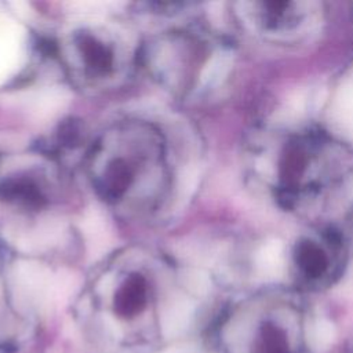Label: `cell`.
I'll return each instance as SVG.
<instances>
[{"instance_id":"obj_1","label":"cell","mask_w":353,"mask_h":353,"mask_svg":"<svg viewBox=\"0 0 353 353\" xmlns=\"http://www.w3.org/2000/svg\"><path fill=\"white\" fill-rule=\"evenodd\" d=\"M175 273L160 254L123 248L87 280L76 319L91 353H160L174 334Z\"/></svg>"},{"instance_id":"obj_2","label":"cell","mask_w":353,"mask_h":353,"mask_svg":"<svg viewBox=\"0 0 353 353\" xmlns=\"http://www.w3.org/2000/svg\"><path fill=\"white\" fill-rule=\"evenodd\" d=\"M84 164L97 196L125 216L153 212L170 189L167 143L148 121L124 120L103 130L88 146Z\"/></svg>"},{"instance_id":"obj_3","label":"cell","mask_w":353,"mask_h":353,"mask_svg":"<svg viewBox=\"0 0 353 353\" xmlns=\"http://www.w3.org/2000/svg\"><path fill=\"white\" fill-rule=\"evenodd\" d=\"M141 51L127 26L105 19L72 22L52 44L70 83L95 95L121 88L141 63Z\"/></svg>"},{"instance_id":"obj_4","label":"cell","mask_w":353,"mask_h":353,"mask_svg":"<svg viewBox=\"0 0 353 353\" xmlns=\"http://www.w3.org/2000/svg\"><path fill=\"white\" fill-rule=\"evenodd\" d=\"M316 323L287 306L240 307L215 328L218 353H313Z\"/></svg>"},{"instance_id":"obj_5","label":"cell","mask_w":353,"mask_h":353,"mask_svg":"<svg viewBox=\"0 0 353 353\" xmlns=\"http://www.w3.org/2000/svg\"><path fill=\"white\" fill-rule=\"evenodd\" d=\"M21 334V317L10 283V256L0 245V353H10L17 347Z\"/></svg>"},{"instance_id":"obj_6","label":"cell","mask_w":353,"mask_h":353,"mask_svg":"<svg viewBox=\"0 0 353 353\" xmlns=\"http://www.w3.org/2000/svg\"><path fill=\"white\" fill-rule=\"evenodd\" d=\"M0 199L21 208H39L46 203L47 196L33 176L11 175L0 182Z\"/></svg>"},{"instance_id":"obj_7","label":"cell","mask_w":353,"mask_h":353,"mask_svg":"<svg viewBox=\"0 0 353 353\" xmlns=\"http://www.w3.org/2000/svg\"><path fill=\"white\" fill-rule=\"evenodd\" d=\"M256 266L265 277L279 276L283 270V244L277 240L263 244L256 254Z\"/></svg>"},{"instance_id":"obj_8","label":"cell","mask_w":353,"mask_h":353,"mask_svg":"<svg viewBox=\"0 0 353 353\" xmlns=\"http://www.w3.org/2000/svg\"><path fill=\"white\" fill-rule=\"evenodd\" d=\"M338 110L342 114L343 123L353 130V83L341 90L338 97Z\"/></svg>"}]
</instances>
